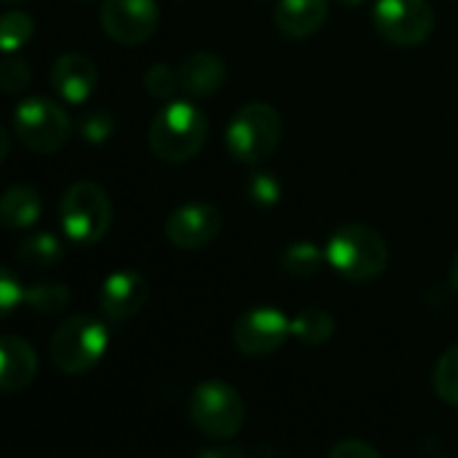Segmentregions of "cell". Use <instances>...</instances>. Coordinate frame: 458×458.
<instances>
[{"label": "cell", "instance_id": "cell-33", "mask_svg": "<svg viewBox=\"0 0 458 458\" xmlns=\"http://www.w3.org/2000/svg\"><path fill=\"white\" fill-rule=\"evenodd\" d=\"M3 3H21V0H3Z\"/></svg>", "mask_w": 458, "mask_h": 458}, {"label": "cell", "instance_id": "cell-13", "mask_svg": "<svg viewBox=\"0 0 458 458\" xmlns=\"http://www.w3.org/2000/svg\"><path fill=\"white\" fill-rule=\"evenodd\" d=\"M99 83L97 67L89 56L67 51L51 64V89L70 105H83Z\"/></svg>", "mask_w": 458, "mask_h": 458}, {"label": "cell", "instance_id": "cell-26", "mask_svg": "<svg viewBox=\"0 0 458 458\" xmlns=\"http://www.w3.org/2000/svg\"><path fill=\"white\" fill-rule=\"evenodd\" d=\"M32 81V72H30V64L13 54H5L3 59V67H0V86L5 94H21Z\"/></svg>", "mask_w": 458, "mask_h": 458}, {"label": "cell", "instance_id": "cell-24", "mask_svg": "<svg viewBox=\"0 0 458 458\" xmlns=\"http://www.w3.org/2000/svg\"><path fill=\"white\" fill-rule=\"evenodd\" d=\"M142 86H145V91H148L150 97L166 99V102H172V97H174L177 91H182V89H180V72L172 70L169 64H161V62L145 70Z\"/></svg>", "mask_w": 458, "mask_h": 458}, {"label": "cell", "instance_id": "cell-20", "mask_svg": "<svg viewBox=\"0 0 458 458\" xmlns=\"http://www.w3.org/2000/svg\"><path fill=\"white\" fill-rule=\"evenodd\" d=\"M322 260H325V252L314 242H293V244L284 247V252L279 258L282 271L295 276V279L314 276L322 268Z\"/></svg>", "mask_w": 458, "mask_h": 458}, {"label": "cell", "instance_id": "cell-21", "mask_svg": "<svg viewBox=\"0 0 458 458\" xmlns=\"http://www.w3.org/2000/svg\"><path fill=\"white\" fill-rule=\"evenodd\" d=\"M24 303L43 317H56L70 306V290L62 282H38L32 287H27V298Z\"/></svg>", "mask_w": 458, "mask_h": 458}, {"label": "cell", "instance_id": "cell-22", "mask_svg": "<svg viewBox=\"0 0 458 458\" xmlns=\"http://www.w3.org/2000/svg\"><path fill=\"white\" fill-rule=\"evenodd\" d=\"M432 384H435V394L443 403L458 408V346L448 349L440 357V362L435 368V376H432Z\"/></svg>", "mask_w": 458, "mask_h": 458}, {"label": "cell", "instance_id": "cell-15", "mask_svg": "<svg viewBox=\"0 0 458 458\" xmlns=\"http://www.w3.org/2000/svg\"><path fill=\"white\" fill-rule=\"evenodd\" d=\"M38 373V354L35 349L16 335H5L0 341V389L13 394L35 381Z\"/></svg>", "mask_w": 458, "mask_h": 458}, {"label": "cell", "instance_id": "cell-4", "mask_svg": "<svg viewBox=\"0 0 458 458\" xmlns=\"http://www.w3.org/2000/svg\"><path fill=\"white\" fill-rule=\"evenodd\" d=\"M59 223L64 236L78 247H91L102 242L113 223L110 196L89 180L72 182L59 201Z\"/></svg>", "mask_w": 458, "mask_h": 458}, {"label": "cell", "instance_id": "cell-7", "mask_svg": "<svg viewBox=\"0 0 458 458\" xmlns=\"http://www.w3.org/2000/svg\"><path fill=\"white\" fill-rule=\"evenodd\" d=\"M13 134L32 153H56L70 142V115L48 97H27L13 107Z\"/></svg>", "mask_w": 458, "mask_h": 458}, {"label": "cell", "instance_id": "cell-30", "mask_svg": "<svg viewBox=\"0 0 458 458\" xmlns=\"http://www.w3.org/2000/svg\"><path fill=\"white\" fill-rule=\"evenodd\" d=\"M199 458H247L250 451L244 448H207V451H199Z\"/></svg>", "mask_w": 458, "mask_h": 458}, {"label": "cell", "instance_id": "cell-2", "mask_svg": "<svg viewBox=\"0 0 458 458\" xmlns=\"http://www.w3.org/2000/svg\"><path fill=\"white\" fill-rule=\"evenodd\" d=\"M325 263L349 282H373L389 266V247L370 225L346 223L327 239Z\"/></svg>", "mask_w": 458, "mask_h": 458}, {"label": "cell", "instance_id": "cell-3", "mask_svg": "<svg viewBox=\"0 0 458 458\" xmlns=\"http://www.w3.org/2000/svg\"><path fill=\"white\" fill-rule=\"evenodd\" d=\"M110 333L105 322L89 314L67 317L51 335V362L64 376H86L107 352Z\"/></svg>", "mask_w": 458, "mask_h": 458}, {"label": "cell", "instance_id": "cell-27", "mask_svg": "<svg viewBox=\"0 0 458 458\" xmlns=\"http://www.w3.org/2000/svg\"><path fill=\"white\" fill-rule=\"evenodd\" d=\"M81 137L91 145H102L107 142L113 134H115V121L110 113H102V110H94V113H86L81 118Z\"/></svg>", "mask_w": 458, "mask_h": 458}, {"label": "cell", "instance_id": "cell-11", "mask_svg": "<svg viewBox=\"0 0 458 458\" xmlns=\"http://www.w3.org/2000/svg\"><path fill=\"white\" fill-rule=\"evenodd\" d=\"M223 228V215L207 201H188L166 217V239L177 250H204Z\"/></svg>", "mask_w": 458, "mask_h": 458}, {"label": "cell", "instance_id": "cell-17", "mask_svg": "<svg viewBox=\"0 0 458 458\" xmlns=\"http://www.w3.org/2000/svg\"><path fill=\"white\" fill-rule=\"evenodd\" d=\"M40 212H43V201L38 191H32L30 185H13L0 199V217L8 231H21L35 225Z\"/></svg>", "mask_w": 458, "mask_h": 458}, {"label": "cell", "instance_id": "cell-29", "mask_svg": "<svg viewBox=\"0 0 458 458\" xmlns=\"http://www.w3.org/2000/svg\"><path fill=\"white\" fill-rule=\"evenodd\" d=\"M330 458H381V451L360 437H349L330 448Z\"/></svg>", "mask_w": 458, "mask_h": 458}, {"label": "cell", "instance_id": "cell-10", "mask_svg": "<svg viewBox=\"0 0 458 458\" xmlns=\"http://www.w3.org/2000/svg\"><path fill=\"white\" fill-rule=\"evenodd\" d=\"M99 24L107 38L123 46L145 43L158 24L156 0H105L99 11Z\"/></svg>", "mask_w": 458, "mask_h": 458}, {"label": "cell", "instance_id": "cell-23", "mask_svg": "<svg viewBox=\"0 0 458 458\" xmlns=\"http://www.w3.org/2000/svg\"><path fill=\"white\" fill-rule=\"evenodd\" d=\"M32 19L24 13V11H8L0 21V46L5 54H13L19 51L30 38H32Z\"/></svg>", "mask_w": 458, "mask_h": 458}, {"label": "cell", "instance_id": "cell-16", "mask_svg": "<svg viewBox=\"0 0 458 458\" xmlns=\"http://www.w3.org/2000/svg\"><path fill=\"white\" fill-rule=\"evenodd\" d=\"M274 21L287 38H311L327 21V0H279Z\"/></svg>", "mask_w": 458, "mask_h": 458}, {"label": "cell", "instance_id": "cell-8", "mask_svg": "<svg viewBox=\"0 0 458 458\" xmlns=\"http://www.w3.org/2000/svg\"><path fill=\"white\" fill-rule=\"evenodd\" d=\"M373 24L394 46H421L435 30L429 0H376Z\"/></svg>", "mask_w": 458, "mask_h": 458}, {"label": "cell", "instance_id": "cell-25", "mask_svg": "<svg viewBox=\"0 0 458 458\" xmlns=\"http://www.w3.org/2000/svg\"><path fill=\"white\" fill-rule=\"evenodd\" d=\"M247 199H250L255 207H260V209H271V207H276L279 199H282V185H279V180H276L274 174H268V172H255V174L247 177Z\"/></svg>", "mask_w": 458, "mask_h": 458}, {"label": "cell", "instance_id": "cell-19", "mask_svg": "<svg viewBox=\"0 0 458 458\" xmlns=\"http://www.w3.org/2000/svg\"><path fill=\"white\" fill-rule=\"evenodd\" d=\"M16 260L24 268H54L62 260V244L54 233H35L24 239L16 250Z\"/></svg>", "mask_w": 458, "mask_h": 458}, {"label": "cell", "instance_id": "cell-28", "mask_svg": "<svg viewBox=\"0 0 458 458\" xmlns=\"http://www.w3.org/2000/svg\"><path fill=\"white\" fill-rule=\"evenodd\" d=\"M24 298H27V290H24L21 282L5 268V271L0 274V314H3V317H11L13 309H16Z\"/></svg>", "mask_w": 458, "mask_h": 458}, {"label": "cell", "instance_id": "cell-14", "mask_svg": "<svg viewBox=\"0 0 458 458\" xmlns=\"http://www.w3.org/2000/svg\"><path fill=\"white\" fill-rule=\"evenodd\" d=\"M177 72H180V89L188 97H212L223 89L228 78L225 62L212 51H193L191 56L182 59Z\"/></svg>", "mask_w": 458, "mask_h": 458}, {"label": "cell", "instance_id": "cell-32", "mask_svg": "<svg viewBox=\"0 0 458 458\" xmlns=\"http://www.w3.org/2000/svg\"><path fill=\"white\" fill-rule=\"evenodd\" d=\"M341 3H346V5H360V3H365V0H341Z\"/></svg>", "mask_w": 458, "mask_h": 458}, {"label": "cell", "instance_id": "cell-6", "mask_svg": "<svg viewBox=\"0 0 458 458\" xmlns=\"http://www.w3.org/2000/svg\"><path fill=\"white\" fill-rule=\"evenodd\" d=\"M188 416L207 440L225 443L244 427V400L223 381H204L191 394Z\"/></svg>", "mask_w": 458, "mask_h": 458}, {"label": "cell", "instance_id": "cell-9", "mask_svg": "<svg viewBox=\"0 0 458 458\" xmlns=\"http://www.w3.org/2000/svg\"><path fill=\"white\" fill-rule=\"evenodd\" d=\"M290 335V317L274 306L247 309L233 325V346L244 357H271Z\"/></svg>", "mask_w": 458, "mask_h": 458}, {"label": "cell", "instance_id": "cell-1", "mask_svg": "<svg viewBox=\"0 0 458 458\" xmlns=\"http://www.w3.org/2000/svg\"><path fill=\"white\" fill-rule=\"evenodd\" d=\"M207 131L209 123L193 102L172 99L156 113L148 129V145L158 161L185 164L201 153L207 142Z\"/></svg>", "mask_w": 458, "mask_h": 458}, {"label": "cell", "instance_id": "cell-18", "mask_svg": "<svg viewBox=\"0 0 458 458\" xmlns=\"http://www.w3.org/2000/svg\"><path fill=\"white\" fill-rule=\"evenodd\" d=\"M290 333H293V338H298L306 346H319V344H327L333 338L335 319L325 309L309 306L290 319Z\"/></svg>", "mask_w": 458, "mask_h": 458}, {"label": "cell", "instance_id": "cell-31", "mask_svg": "<svg viewBox=\"0 0 458 458\" xmlns=\"http://www.w3.org/2000/svg\"><path fill=\"white\" fill-rule=\"evenodd\" d=\"M451 282H454V287L458 290V252L454 255V263H451Z\"/></svg>", "mask_w": 458, "mask_h": 458}, {"label": "cell", "instance_id": "cell-5", "mask_svg": "<svg viewBox=\"0 0 458 458\" xmlns=\"http://www.w3.org/2000/svg\"><path fill=\"white\" fill-rule=\"evenodd\" d=\"M282 140V115L266 102H250L233 113L225 129V148L242 164H260L271 158Z\"/></svg>", "mask_w": 458, "mask_h": 458}, {"label": "cell", "instance_id": "cell-12", "mask_svg": "<svg viewBox=\"0 0 458 458\" xmlns=\"http://www.w3.org/2000/svg\"><path fill=\"white\" fill-rule=\"evenodd\" d=\"M148 282L137 271H115L102 282L99 290V311L110 322L134 319L148 301Z\"/></svg>", "mask_w": 458, "mask_h": 458}]
</instances>
